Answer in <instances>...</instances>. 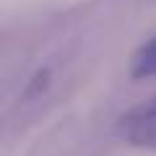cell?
<instances>
[{
    "label": "cell",
    "instance_id": "6da1fadb",
    "mask_svg": "<svg viewBox=\"0 0 156 156\" xmlns=\"http://www.w3.org/2000/svg\"><path fill=\"white\" fill-rule=\"evenodd\" d=\"M117 133L135 148H156V96L125 112L117 120Z\"/></svg>",
    "mask_w": 156,
    "mask_h": 156
},
{
    "label": "cell",
    "instance_id": "7a4b0ae2",
    "mask_svg": "<svg viewBox=\"0 0 156 156\" xmlns=\"http://www.w3.org/2000/svg\"><path fill=\"white\" fill-rule=\"evenodd\" d=\"M130 76L133 78H154L156 76V37L140 44L130 57Z\"/></svg>",
    "mask_w": 156,
    "mask_h": 156
}]
</instances>
